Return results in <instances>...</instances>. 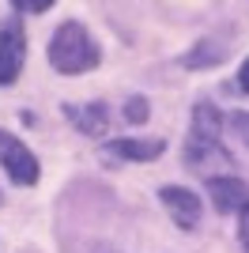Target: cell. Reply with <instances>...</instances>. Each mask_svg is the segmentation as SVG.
<instances>
[{
  "instance_id": "cell-7",
  "label": "cell",
  "mask_w": 249,
  "mask_h": 253,
  "mask_svg": "<svg viewBox=\"0 0 249 253\" xmlns=\"http://www.w3.org/2000/svg\"><path fill=\"white\" fill-rule=\"evenodd\" d=\"M163 140H110L106 151L117 159H132V163H147V159H159L163 155Z\"/></svg>"
},
{
  "instance_id": "cell-12",
  "label": "cell",
  "mask_w": 249,
  "mask_h": 253,
  "mask_svg": "<svg viewBox=\"0 0 249 253\" xmlns=\"http://www.w3.org/2000/svg\"><path fill=\"white\" fill-rule=\"evenodd\" d=\"M230 125H234V132L249 144V114H234V117H230Z\"/></svg>"
},
{
  "instance_id": "cell-11",
  "label": "cell",
  "mask_w": 249,
  "mask_h": 253,
  "mask_svg": "<svg viewBox=\"0 0 249 253\" xmlns=\"http://www.w3.org/2000/svg\"><path fill=\"white\" fill-rule=\"evenodd\" d=\"M19 11H45V8H53V0H11Z\"/></svg>"
},
{
  "instance_id": "cell-10",
  "label": "cell",
  "mask_w": 249,
  "mask_h": 253,
  "mask_svg": "<svg viewBox=\"0 0 249 253\" xmlns=\"http://www.w3.org/2000/svg\"><path fill=\"white\" fill-rule=\"evenodd\" d=\"M204 61H223V49H215L211 42H204V49H200V53H189V57H185L189 68H197V64H204Z\"/></svg>"
},
{
  "instance_id": "cell-3",
  "label": "cell",
  "mask_w": 249,
  "mask_h": 253,
  "mask_svg": "<svg viewBox=\"0 0 249 253\" xmlns=\"http://www.w3.org/2000/svg\"><path fill=\"white\" fill-rule=\"evenodd\" d=\"M0 163L8 170V178L19 181V185H34L38 181V159L23 148V140H15L11 132H0Z\"/></svg>"
},
{
  "instance_id": "cell-1",
  "label": "cell",
  "mask_w": 249,
  "mask_h": 253,
  "mask_svg": "<svg viewBox=\"0 0 249 253\" xmlns=\"http://www.w3.org/2000/svg\"><path fill=\"white\" fill-rule=\"evenodd\" d=\"M98 45L91 42V34L83 31L80 23H61L57 27V34H53V42H49V61L57 72H87V68H94L98 64Z\"/></svg>"
},
{
  "instance_id": "cell-2",
  "label": "cell",
  "mask_w": 249,
  "mask_h": 253,
  "mask_svg": "<svg viewBox=\"0 0 249 253\" xmlns=\"http://www.w3.org/2000/svg\"><path fill=\"white\" fill-rule=\"evenodd\" d=\"M185 163H193L197 170H208L215 163L230 167V155L219 144V114L208 102H200L197 114H193V136L185 144Z\"/></svg>"
},
{
  "instance_id": "cell-4",
  "label": "cell",
  "mask_w": 249,
  "mask_h": 253,
  "mask_svg": "<svg viewBox=\"0 0 249 253\" xmlns=\"http://www.w3.org/2000/svg\"><path fill=\"white\" fill-rule=\"evenodd\" d=\"M159 197H163L166 211L174 215V223L181 227V231H193L200 223V197L197 193L181 189V185H166V189H159Z\"/></svg>"
},
{
  "instance_id": "cell-13",
  "label": "cell",
  "mask_w": 249,
  "mask_h": 253,
  "mask_svg": "<svg viewBox=\"0 0 249 253\" xmlns=\"http://www.w3.org/2000/svg\"><path fill=\"white\" fill-rule=\"evenodd\" d=\"M238 84H242V91H249V61L242 64V76H238Z\"/></svg>"
},
{
  "instance_id": "cell-9",
  "label": "cell",
  "mask_w": 249,
  "mask_h": 253,
  "mask_svg": "<svg viewBox=\"0 0 249 253\" xmlns=\"http://www.w3.org/2000/svg\"><path fill=\"white\" fill-rule=\"evenodd\" d=\"M124 117H128L132 125H144V121H147V98L144 95H132L128 102H124Z\"/></svg>"
},
{
  "instance_id": "cell-6",
  "label": "cell",
  "mask_w": 249,
  "mask_h": 253,
  "mask_svg": "<svg viewBox=\"0 0 249 253\" xmlns=\"http://www.w3.org/2000/svg\"><path fill=\"white\" fill-rule=\"evenodd\" d=\"M23 57H27V49H23L19 31H0V84H15Z\"/></svg>"
},
{
  "instance_id": "cell-5",
  "label": "cell",
  "mask_w": 249,
  "mask_h": 253,
  "mask_svg": "<svg viewBox=\"0 0 249 253\" xmlns=\"http://www.w3.org/2000/svg\"><path fill=\"white\" fill-rule=\"evenodd\" d=\"M215 211H249V185L242 178H208Z\"/></svg>"
},
{
  "instance_id": "cell-8",
  "label": "cell",
  "mask_w": 249,
  "mask_h": 253,
  "mask_svg": "<svg viewBox=\"0 0 249 253\" xmlns=\"http://www.w3.org/2000/svg\"><path fill=\"white\" fill-rule=\"evenodd\" d=\"M76 117V125L87 132V136H98V132H106V110L102 106H87V114H72Z\"/></svg>"
}]
</instances>
